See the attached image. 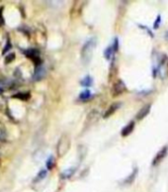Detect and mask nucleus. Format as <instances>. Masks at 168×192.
Returning <instances> with one entry per match:
<instances>
[{
  "label": "nucleus",
  "instance_id": "15",
  "mask_svg": "<svg viewBox=\"0 0 168 192\" xmlns=\"http://www.w3.org/2000/svg\"><path fill=\"white\" fill-rule=\"evenodd\" d=\"M47 176V170L46 169H42L41 171H40L39 173H38V175L36 176L35 180H34V182H39L41 181V180L44 179L45 177Z\"/></svg>",
  "mask_w": 168,
  "mask_h": 192
},
{
  "label": "nucleus",
  "instance_id": "10",
  "mask_svg": "<svg viewBox=\"0 0 168 192\" xmlns=\"http://www.w3.org/2000/svg\"><path fill=\"white\" fill-rule=\"evenodd\" d=\"M136 175H138V168H134V170H133V172L131 173L128 177L125 179V183H127V184H131V183H133L134 182V180L136 179Z\"/></svg>",
  "mask_w": 168,
  "mask_h": 192
},
{
  "label": "nucleus",
  "instance_id": "19",
  "mask_svg": "<svg viewBox=\"0 0 168 192\" xmlns=\"http://www.w3.org/2000/svg\"><path fill=\"white\" fill-rule=\"evenodd\" d=\"M160 22H161V16H160V15H158V16L156 17V19H155V22H154V24H153V29H154V30H156V29L159 27Z\"/></svg>",
  "mask_w": 168,
  "mask_h": 192
},
{
  "label": "nucleus",
  "instance_id": "12",
  "mask_svg": "<svg viewBox=\"0 0 168 192\" xmlns=\"http://www.w3.org/2000/svg\"><path fill=\"white\" fill-rule=\"evenodd\" d=\"M93 83V79L92 77L90 76V75H87V76H85L83 79L80 81V84H81L82 86H91Z\"/></svg>",
  "mask_w": 168,
  "mask_h": 192
},
{
  "label": "nucleus",
  "instance_id": "2",
  "mask_svg": "<svg viewBox=\"0 0 168 192\" xmlns=\"http://www.w3.org/2000/svg\"><path fill=\"white\" fill-rule=\"evenodd\" d=\"M70 137L67 134H64L60 137V139L57 143V151L59 157H63L64 155L68 151L69 148H70Z\"/></svg>",
  "mask_w": 168,
  "mask_h": 192
},
{
  "label": "nucleus",
  "instance_id": "8",
  "mask_svg": "<svg viewBox=\"0 0 168 192\" xmlns=\"http://www.w3.org/2000/svg\"><path fill=\"white\" fill-rule=\"evenodd\" d=\"M134 126H136V122L134 121H131L128 125L124 127V128L122 129V132H121V135H122V137H128L129 135H131L132 132L134 131Z\"/></svg>",
  "mask_w": 168,
  "mask_h": 192
},
{
  "label": "nucleus",
  "instance_id": "6",
  "mask_svg": "<svg viewBox=\"0 0 168 192\" xmlns=\"http://www.w3.org/2000/svg\"><path fill=\"white\" fill-rule=\"evenodd\" d=\"M26 55L28 57H30L32 61L35 62V64L37 66H39L40 64H42V61L40 59V55H39V52L37 50H29L26 52Z\"/></svg>",
  "mask_w": 168,
  "mask_h": 192
},
{
  "label": "nucleus",
  "instance_id": "4",
  "mask_svg": "<svg viewBox=\"0 0 168 192\" xmlns=\"http://www.w3.org/2000/svg\"><path fill=\"white\" fill-rule=\"evenodd\" d=\"M126 84H125V82L123 81V80H118V81H116L115 83L113 84V88H112V95L114 96V97H116V96H119L121 94H123V93L126 91Z\"/></svg>",
  "mask_w": 168,
  "mask_h": 192
},
{
  "label": "nucleus",
  "instance_id": "21",
  "mask_svg": "<svg viewBox=\"0 0 168 192\" xmlns=\"http://www.w3.org/2000/svg\"><path fill=\"white\" fill-rule=\"evenodd\" d=\"M14 57H15V55H14V53H11V55H9V57H6V61H7V62H9L13 61V59H14Z\"/></svg>",
  "mask_w": 168,
  "mask_h": 192
},
{
  "label": "nucleus",
  "instance_id": "14",
  "mask_svg": "<svg viewBox=\"0 0 168 192\" xmlns=\"http://www.w3.org/2000/svg\"><path fill=\"white\" fill-rule=\"evenodd\" d=\"M91 97V92H90V90H84V91H82V92H80V94H79V99L80 100H83V101H85V100H88L89 98Z\"/></svg>",
  "mask_w": 168,
  "mask_h": 192
},
{
  "label": "nucleus",
  "instance_id": "11",
  "mask_svg": "<svg viewBox=\"0 0 168 192\" xmlns=\"http://www.w3.org/2000/svg\"><path fill=\"white\" fill-rule=\"evenodd\" d=\"M115 51H114V49H113V47H112V45L110 47H108V48L105 50V52H104V57H105V59H108V61H110V59H112V57H113L114 55H115Z\"/></svg>",
  "mask_w": 168,
  "mask_h": 192
},
{
  "label": "nucleus",
  "instance_id": "3",
  "mask_svg": "<svg viewBox=\"0 0 168 192\" xmlns=\"http://www.w3.org/2000/svg\"><path fill=\"white\" fill-rule=\"evenodd\" d=\"M98 118H99V113H98V111H96V110L91 111V112L87 115L86 119H85L83 131H86L87 129H89L91 126H93V125L97 122Z\"/></svg>",
  "mask_w": 168,
  "mask_h": 192
},
{
  "label": "nucleus",
  "instance_id": "7",
  "mask_svg": "<svg viewBox=\"0 0 168 192\" xmlns=\"http://www.w3.org/2000/svg\"><path fill=\"white\" fill-rule=\"evenodd\" d=\"M150 109H151L150 104L144 105L143 107H142L140 110L138 111V114H136V120H138V121H140V120L144 119V118L149 114V112H150Z\"/></svg>",
  "mask_w": 168,
  "mask_h": 192
},
{
  "label": "nucleus",
  "instance_id": "13",
  "mask_svg": "<svg viewBox=\"0 0 168 192\" xmlns=\"http://www.w3.org/2000/svg\"><path fill=\"white\" fill-rule=\"evenodd\" d=\"M74 171H75L74 167H70V168L66 169V170H63V172L61 173V177H63V178H70L71 176L73 175Z\"/></svg>",
  "mask_w": 168,
  "mask_h": 192
},
{
  "label": "nucleus",
  "instance_id": "22",
  "mask_svg": "<svg viewBox=\"0 0 168 192\" xmlns=\"http://www.w3.org/2000/svg\"><path fill=\"white\" fill-rule=\"evenodd\" d=\"M165 40H166V41H168V32L166 33V34H165Z\"/></svg>",
  "mask_w": 168,
  "mask_h": 192
},
{
  "label": "nucleus",
  "instance_id": "16",
  "mask_svg": "<svg viewBox=\"0 0 168 192\" xmlns=\"http://www.w3.org/2000/svg\"><path fill=\"white\" fill-rule=\"evenodd\" d=\"M45 71H44V68H40V66H38L37 70H36V72H35V76H36V79H41L43 77V75H44Z\"/></svg>",
  "mask_w": 168,
  "mask_h": 192
},
{
  "label": "nucleus",
  "instance_id": "18",
  "mask_svg": "<svg viewBox=\"0 0 168 192\" xmlns=\"http://www.w3.org/2000/svg\"><path fill=\"white\" fill-rule=\"evenodd\" d=\"M53 166H55V158H53V157H50L49 160H47V167H48V169H51Z\"/></svg>",
  "mask_w": 168,
  "mask_h": 192
},
{
  "label": "nucleus",
  "instance_id": "5",
  "mask_svg": "<svg viewBox=\"0 0 168 192\" xmlns=\"http://www.w3.org/2000/svg\"><path fill=\"white\" fill-rule=\"evenodd\" d=\"M167 153H168V147L164 146L157 153H156L155 157H154V158L152 160V166H157V164H159L160 162L164 160V158L167 155Z\"/></svg>",
  "mask_w": 168,
  "mask_h": 192
},
{
  "label": "nucleus",
  "instance_id": "17",
  "mask_svg": "<svg viewBox=\"0 0 168 192\" xmlns=\"http://www.w3.org/2000/svg\"><path fill=\"white\" fill-rule=\"evenodd\" d=\"M13 97L19 98V99L21 100H28L29 98H30V94H29V93H19V94L14 95Z\"/></svg>",
  "mask_w": 168,
  "mask_h": 192
},
{
  "label": "nucleus",
  "instance_id": "1",
  "mask_svg": "<svg viewBox=\"0 0 168 192\" xmlns=\"http://www.w3.org/2000/svg\"><path fill=\"white\" fill-rule=\"evenodd\" d=\"M95 48H96V40L94 38H91L88 41L85 42V44L83 45V47L81 49V53H80L81 61L84 64H88L91 62L93 57L94 49Z\"/></svg>",
  "mask_w": 168,
  "mask_h": 192
},
{
  "label": "nucleus",
  "instance_id": "9",
  "mask_svg": "<svg viewBox=\"0 0 168 192\" xmlns=\"http://www.w3.org/2000/svg\"><path fill=\"white\" fill-rule=\"evenodd\" d=\"M120 106H121L120 103H114V104L110 105L109 108L107 109V111L105 112V114H104V116H103V117H104V118H109L110 116L113 115V114L115 113L119 108H120Z\"/></svg>",
  "mask_w": 168,
  "mask_h": 192
},
{
  "label": "nucleus",
  "instance_id": "20",
  "mask_svg": "<svg viewBox=\"0 0 168 192\" xmlns=\"http://www.w3.org/2000/svg\"><path fill=\"white\" fill-rule=\"evenodd\" d=\"M140 27H142V28H144V30L146 31L147 33H148V34H149V36H150L151 38L153 37V34H152V32H151L150 30H149L148 28H147V27H145V26H142V25H140Z\"/></svg>",
  "mask_w": 168,
  "mask_h": 192
}]
</instances>
